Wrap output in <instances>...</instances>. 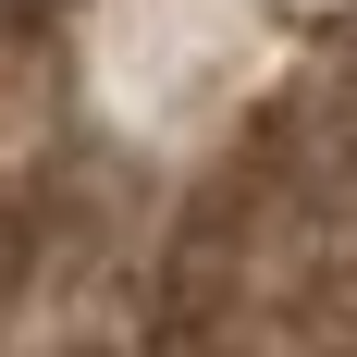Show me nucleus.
I'll list each match as a JSON object with an SVG mask.
<instances>
[{"mask_svg":"<svg viewBox=\"0 0 357 357\" xmlns=\"http://www.w3.org/2000/svg\"><path fill=\"white\" fill-rule=\"evenodd\" d=\"M173 357H357V160L321 136L247 148L185 234Z\"/></svg>","mask_w":357,"mask_h":357,"instance_id":"nucleus-1","label":"nucleus"},{"mask_svg":"<svg viewBox=\"0 0 357 357\" xmlns=\"http://www.w3.org/2000/svg\"><path fill=\"white\" fill-rule=\"evenodd\" d=\"M0 357H111V259L86 222L62 210L0 222Z\"/></svg>","mask_w":357,"mask_h":357,"instance_id":"nucleus-2","label":"nucleus"}]
</instances>
